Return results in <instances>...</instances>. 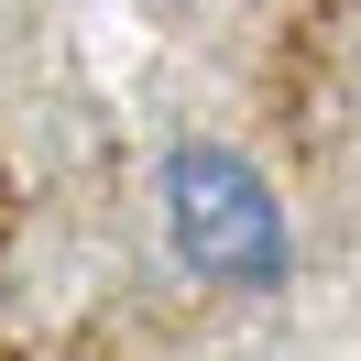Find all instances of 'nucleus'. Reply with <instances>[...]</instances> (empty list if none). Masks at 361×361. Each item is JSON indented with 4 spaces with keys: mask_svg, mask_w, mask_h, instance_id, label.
I'll use <instances>...</instances> for the list:
<instances>
[{
    "mask_svg": "<svg viewBox=\"0 0 361 361\" xmlns=\"http://www.w3.org/2000/svg\"><path fill=\"white\" fill-rule=\"evenodd\" d=\"M164 252L219 295H274L295 274V230H285L274 176L230 142H176L164 154Z\"/></svg>",
    "mask_w": 361,
    "mask_h": 361,
    "instance_id": "nucleus-1",
    "label": "nucleus"
}]
</instances>
